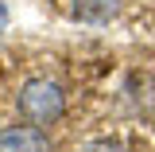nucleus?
Here are the masks:
<instances>
[{
    "label": "nucleus",
    "instance_id": "20e7f679",
    "mask_svg": "<svg viewBox=\"0 0 155 152\" xmlns=\"http://www.w3.org/2000/svg\"><path fill=\"white\" fill-rule=\"evenodd\" d=\"M8 31V8H4V0H0V35Z\"/></svg>",
    "mask_w": 155,
    "mask_h": 152
},
{
    "label": "nucleus",
    "instance_id": "7ed1b4c3",
    "mask_svg": "<svg viewBox=\"0 0 155 152\" xmlns=\"http://www.w3.org/2000/svg\"><path fill=\"white\" fill-rule=\"evenodd\" d=\"M74 16L81 23H109L120 16V0H74Z\"/></svg>",
    "mask_w": 155,
    "mask_h": 152
},
{
    "label": "nucleus",
    "instance_id": "f257e3e1",
    "mask_svg": "<svg viewBox=\"0 0 155 152\" xmlns=\"http://www.w3.org/2000/svg\"><path fill=\"white\" fill-rule=\"evenodd\" d=\"M62 109H66V94H62L58 82L35 78V82H27V86L19 90V113L27 117V121H35V125H51V121H58Z\"/></svg>",
    "mask_w": 155,
    "mask_h": 152
},
{
    "label": "nucleus",
    "instance_id": "f03ea898",
    "mask_svg": "<svg viewBox=\"0 0 155 152\" xmlns=\"http://www.w3.org/2000/svg\"><path fill=\"white\" fill-rule=\"evenodd\" d=\"M0 152H51V144H47V136L39 129L16 125V129H4L0 133Z\"/></svg>",
    "mask_w": 155,
    "mask_h": 152
}]
</instances>
